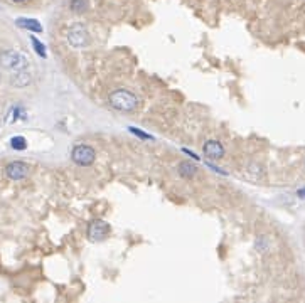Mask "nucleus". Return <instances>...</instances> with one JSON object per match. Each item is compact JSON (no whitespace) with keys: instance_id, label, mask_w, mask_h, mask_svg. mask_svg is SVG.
I'll return each instance as SVG.
<instances>
[{"instance_id":"f257e3e1","label":"nucleus","mask_w":305,"mask_h":303,"mask_svg":"<svg viewBox=\"0 0 305 303\" xmlns=\"http://www.w3.org/2000/svg\"><path fill=\"white\" fill-rule=\"evenodd\" d=\"M108 101L113 110L122 113H130L138 106V96L130 89H117L108 96Z\"/></svg>"},{"instance_id":"f03ea898","label":"nucleus","mask_w":305,"mask_h":303,"mask_svg":"<svg viewBox=\"0 0 305 303\" xmlns=\"http://www.w3.org/2000/svg\"><path fill=\"white\" fill-rule=\"evenodd\" d=\"M0 66L3 69L10 71H21V69H27L29 68V57L26 54L19 53V51L14 49H2L0 51Z\"/></svg>"},{"instance_id":"7ed1b4c3","label":"nucleus","mask_w":305,"mask_h":303,"mask_svg":"<svg viewBox=\"0 0 305 303\" xmlns=\"http://www.w3.org/2000/svg\"><path fill=\"white\" fill-rule=\"evenodd\" d=\"M66 41L74 49H85L90 44V32L81 22H76L69 26L68 32H66Z\"/></svg>"},{"instance_id":"20e7f679","label":"nucleus","mask_w":305,"mask_h":303,"mask_svg":"<svg viewBox=\"0 0 305 303\" xmlns=\"http://www.w3.org/2000/svg\"><path fill=\"white\" fill-rule=\"evenodd\" d=\"M71 159H73L74 164L81 165V167H91L94 164V160H96V152L90 145L79 143L71 152Z\"/></svg>"},{"instance_id":"39448f33","label":"nucleus","mask_w":305,"mask_h":303,"mask_svg":"<svg viewBox=\"0 0 305 303\" xmlns=\"http://www.w3.org/2000/svg\"><path fill=\"white\" fill-rule=\"evenodd\" d=\"M110 234V224L101 221V219H98V221H93L90 222L88 226V236L91 241H103V239H106Z\"/></svg>"},{"instance_id":"423d86ee","label":"nucleus","mask_w":305,"mask_h":303,"mask_svg":"<svg viewBox=\"0 0 305 303\" xmlns=\"http://www.w3.org/2000/svg\"><path fill=\"white\" fill-rule=\"evenodd\" d=\"M5 174L10 180H22L29 175V165L15 160V162H10L5 167Z\"/></svg>"},{"instance_id":"0eeeda50","label":"nucleus","mask_w":305,"mask_h":303,"mask_svg":"<svg viewBox=\"0 0 305 303\" xmlns=\"http://www.w3.org/2000/svg\"><path fill=\"white\" fill-rule=\"evenodd\" d=\"M203 150H204V155H208V159H213V160H219L224 157V147L217 140H208L204 143Z\"/></svg>"},{"instance_id":"6e6552de","label":"nucleus","mask_w":305,"mask_h":303,"mask_svg":"<svg viewBox=\"0 0 305 303\" xmlns=\"http://www.w3.org/2000/svg\"><path fill=\"white\" fill-rule=\"evenodd\" d=\"M30 81H32V76L27 69L14 71L10 76V84L15 86V88H26V86L30 84Z\"/></svg>"},{"instance_id":"1a4fd4ad","label":"nucleus","mask_w":305,"mask_h":303,"mask_svg":"<svg viewBox=\"0 0 305 303\" xmlns=\"http://www.w3.org/2000/svg\"><path fill=\"white\" fill-rule=\"evenodd\" d=\"M15 24H17L19 27H22V29L30 30V32H35V34L42 32V26H41V22L35 21V19L21 17V19H17V21H15Z\"/></svg>"},{"instance_id":"9d476101","label":"nucleus","mask_w":305,"mask_h":303,"mask_svg":"<svg viewBox=\"0 0 305 303\" xmlns=\"http://www.w3.org/2000/svg\"><path fill=\"white\" fill-rule=\"evenodd\" d=\"M177 172L184 179H192V177L197 175V167L192 162H189V160H184V162L177 165Z\"/></svg>"},{"instance_id":"9b49d317","label":"nucleus","mask_w":305,"mask_h":303,"mask_svg":"<svg viewBox=\"0 0 305 303\" xmlns=\"http://www.w3.org/2000/svg\"><path fill=\"white\" fill-rule=\"evenodd\" d=\"M69 9L76 12V14H83V12L88 9V0H71Z\"/></svg>"},{"instance_id":"f8f14e48","label":"nucleus","mask_w":305,"mask_h":303,"mask_svg":"<svg viewBox=\"0 0 305 303\" xmlns=\"http://www.w3.org/2000/svg\"><path fill=\"white\" fill-rule=\"evenodd\" d=\"M10 147L14 148V150H26L27 148V140L24 138V137H14V138H10Z\"/></svg>"},{"instance_id":"ddd939ff","label":"nucleus","mask_w":305,"mask_h":303,"mask_svg":"<svg viewBox=\"0 0 305 303\" xmlns=\"http://www.w3.org/2000/svg\"><path fill=\"white\" fill-rule=\"evenodd\" d=\"M30 42H32V46H34V51H35V53L39 54V57H46V56H47V53H46V47H44V44H42V42L39 41L37 37H34V35H30Z\"/></svg>"},{"instance_id":"4468645a","label":"nucleus","mask_w":305,"mask_h":303,"mask_svg":"<svg viewBox=\"0 0 305 303\" xmlns=\"http://www.w3.org/2000/svg\"><path fill=\"white\" fill-rule=\"evenodd\" d=\"M128 130H130V133H133V135L140 137V138H144V140H153V137H152V135H149V133L142 132V130H137L135 127H130Z\"/></svg>"},{"instance_id":"2eb2a0df","label":"nucleus","mask_w":305,"mask_h":303,"mask_svg":"<svg viewBox=\"0 0 305 303\" xmlns=\"http://www.w3.org/2000/svg\"><path fill=\"white\" fill-rule=\"evenodd\" d=\"M182 152H184V153H187V155H189V157H192V159H194V160H199V157H197V155H196V153H192L191 150H187V148H184V150H182Z\"/></svg>"},{"instance_id":"dca6fc26","label":"nucleus","mask_w":305,"mask_h":303,"mask_svg":"<svg viewBox=\"0 0 305 303\" xmlns=\"http://www.w3.org/2000/svg\"><path fill=\"white\" fill-rule=\"evenodd\" d=\"M297 195H299L300 199H305V187H304V189H299V191H297Z\"/></svg>"},{"instance_id":"f3484780","label":"nucleus","mask_w":305,"mask_h":303,"mask_svg":"<svg viewBox=\"0 0 305 303\" xmlns=\"http://www.w3.org/2000/svg\"><path fill=\"white\" fill-rule=\"evenodd\" d=\"M12 2H24V0H12Z\"/></svg>"}]
</instances>
